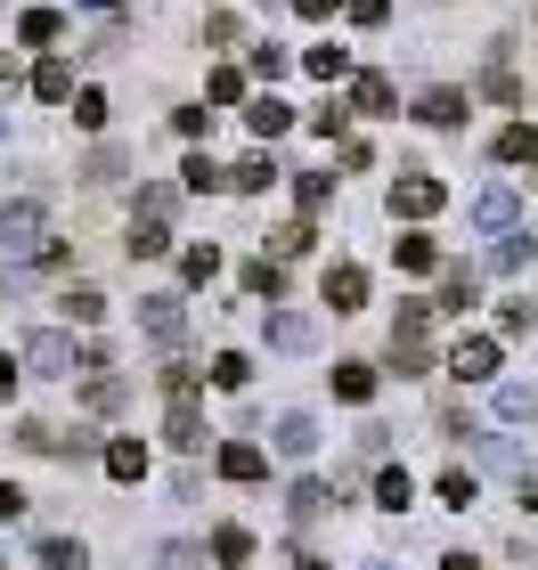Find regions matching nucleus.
Returning a JSON list of instances; mask_svg holds the SVG:
<instances>
[{"instance_id": "obj_34", "label": "nucleus", "mask_w": 538, "mask_h": 570, "mask_svg": "<svg viewBox=\"0 0 538 570\" xmlns=\"http://www.w3.org/2000/svg\"><path fill=\"white\" fill-rule=\"evenodd\" d=\"M74 122H82V131H107V90H74Z\"/></svg>"}, {"instance_id": "obj_44", "label": "nucleus", "mask_w": 538, "mask_h": 570, "mask_svg": "<svg viewBox=\"0 0 538 570\" xmlns=\"http://www.w3.org/2000/svg\"><path fill=\"white\" fill-rule=\"evenodd\" d=\"M311 237H319V228H311V220H294V228H277V253L294 262V253H311Z\"/></svg>"}, {"instance_id": "obj_18", "label": "nucleus", "mask_w": 538, "mask_h": 570, "mask_svg": "<svg viewBox=\"0 0 538 570\" xmlns=\"http://www.w3.org/2000/svg\"><path fill=\"white\" fill-rule=\"evenodd\" d=\"M375 505H383V513H408V505H417V481H408V464H383V473H375Z\"/></svg>"}, {"instance_id": "obj_37", "label": "nucleus", "mask_w": 538, "mask_h": 570, "mask_svg": "<svg viewBox=\"0 0 538 570\" xmlns=\"http://www.w3.org/2000/svg\"><path fill=\"white\" fill-rule=\"evenodd\" d=\"M245 375H253V367H245L237 351H221V358H213V383H221V392H245Z\"/></svg>"}, {"instance_id": "obj_6", "label": "nucleus", "mask_w": 538, "mask_h": 570, "mask_svg": "<svg viewBox=\"0 0 538 570\" xmlns=\"http://www.w3.org/2000/svg\"><path fill=\"white\" fill-rule=\"evenodd\" d=\"M466 220L481 228V237H506V228H515V220H522V196H515V188H506V179H490V188H481V196L466 204Z\"/></svg>"}, {"instance_id": "obj_50", "label": "nucleus", "mask_w": 538, "mask_h": 570, "mask_svg": "<svg viewBox=\"0 0 538 570\" xmlns=\"http://www.w3.org/2000/svg\"><path fill=\"white\" fill-rule=\"evenodd\" d=\"M17 375H25V351H17V358H9V351H0V400H9V392H17Z\"/></svg>"}, {"instance_id": "obj_17", "label": "nucleus", "mask_w": 538, "mask_h": 570, "mask_svg": "<svg viewBox=\"0 0 538 570\" xmlns=\"http://www.w3.org/2000/svg\"><path fill=\"white\" fill-rule=\"evenodd\" d=\"M245 131H253V139L294 131V107H286V98H253V107H245Z\"/></svg>"}, {"instance_id": "obj_28", "label": "nucleus", "mask_w": 538, "mask_h": 570, "mask_svg": "<svg viewBox=\"0 0 538 570\" xmlns=\"http://www.w3.org/2000/svg\"><path fill=\"white\" fill-rule=\"evenodd\" d=\"M302 66H311L319 82H343V73H351V49H343V41H319V49H311Z\"/></svg>"}, {"instance_id": "obj_54", "label": "nucleus", "mask_w": 538, "mask_h": 570, "mask_svg": "<svg viewBox=\"0 0 538 570\" xmlns=\"http://www.w3.org/2000/svg\"><path fill=\"white\" fill-rule=\"evenodd\" d=\"M441 570H481V562L473 554H441Z\"/></svg>"}, {"instance_id": "obj_55", "label": "nucleus", "mask_w": 538, "mask_h": 570, "mask_svg": "<svg viewBox=\"0 0 538 570\" xmlns=\"http://www.w3.org/2000/svg\"><path fill=\"white\" fill-rule=\"evenodd\" d=\"M302 570H335V562H302Z\"/></svg>"}, {"instance_id": "obj_15", "label": "nucleus", "mask_w": 538, "mask_h": 570, "mask_svg": "<svg viewBox=\"0 0 538 570\" xmlns=\"http://www.w3.org/2000/svg\"><path fill=\"white\" fill-rule=\"evenodd\" d=\"M17 41H25V49H58V41H66V17H58V9H25V17H17Z\"/></svg>"}, {"instance_id": "obj_52", "label": "nucleus", "mask_w": 538, "mask_h": 570, "mask_svg": "<svg viewBox=\"0 0 538 570\" xmlns=\"http://www.w3.org/2000/svg\"><path fill=\"white\" fill-rule=\"evenodd\" d=\"M522 505L538 513V464H522Z\"/></svg>"}, {"instance_id": "obj_9", "label": "nucleus", "mask_w": 538, "mask_h": 570, "mask_svg": "<svg viewBox=\"0 0 538 570\" xmlns=\"http://www.w3.org/2000/svg\"><path fill=\"white\" fill-rule=\"evenodd\" d=\"M319 294H326V309H343V318H351V309H368V269H359V262H335V269L319 277Z\"/></svg>"}, {"instance_id": "obj_2", "label": "nucleus", "mask_w": 538, "mask_h": 570, "mask_svg": "<svg viewBox=\"0 0 538 570\" xmlns=\"http://www.w3.org/2000/svg\"><path fill=\"white\" fill-rule=\"evenodd\" d=\"M90 367V351L74 343L66 326H41V334H25V375H49V383H74Z\"/></svg>"}, {"instance_id": "obj_48", "label": "nucleus", "mask_w": 538, "mask_h": 570, "mask_svg": "<svg viewBox=\"0 0 538 570\" xmlns=\"http://www.w3.org/2000/svg\"><path fill=\"white\" fill-rule=\"evenodd\" d=\"M351 115H359V107H319V115H311V131H319V139H335Z\"/></svg>"}, {"instance_id": "obj_29", "label": "nucleus", "mask_w": 538, "mask_h": 570, "mask_svg": "<svg viewBox=\"0 0 538 570\" xmlns=\"http://www.w3.org/2000/svg\"><path fill=\"white\" fill-rule=\"evenodd\" d=\"M392 253H400V269H408V277H424V269H441V245H432V237H400Z\"/></svg>"}, {"instance_id": "obj_31", "label": "nucleus", "mask_w": 538, "mask_h": 570, "mask_svg": "<svg viewBox=\"0 0 538 570\" xmlns=\"http://www.w3.org/2000/svg\"><path fill=\"white\" fill-rule=\"evenodd\" d=\"M294 196H302V213H326V204H335V171H302Z\"/></svg>"}, {"instance_id": "obj_41", "label": "nucleus", "mask_w": 538, "mask_h": 570, "mask_svg": "<svg viewBox=\"0 0 538 570\" xmlns=\"http://www.w3.org/2000/svg\"><path fill=\"white\" fill-rule=\"evenodd\" d=\"M498 334H506V343H522V334H530V302H506L498 309Z\"/></svg>"}, {"instance_id": "obj_49", "label": "nucleus", "mask_w": 538, "mask_h": 570, "mask_svg": "<svg viewBox=\"0 0 538 570\" xmlns=\"http://www.w3.org/2000/svg\"><path fill=\"white\" fill-rule=\"evenodd\" d=\"M245 294H270V302H277V262H253V269H245Z\"/></svg>"}, {"instance_id": "obj_3", "label": "nucleus", "mask_w": 538, "mask_h": 570, "mask_svg": "<svg viewBox=\"0 0 538 570\" xmlns=\"http://www.w3.org/2000/svg\"><path fill=\"white\" fill-rule=\"evenodd\" d=\"M41 228H49V204L41 196H9V204H0V253H33Z\"/></svg>"}, {"instance_id": "obj_30", "label": "nucleus", "mask_w": 538, "mask_h": 570, "mask_svg": "<svg viewBox=\"0 0 538 570\" xmlns=\"http://www.w3.org/2000/svg\"><path fill=\"white\" fill-rule=\"evenodd\" d=\"M33 562H49V570H82L90 554H82V538H41V547H33Z\"/></svg>"}, {"instance_id": "obj_14", "label": "nucleus", "mask_w": 538, "mask_h": 570, "mask_svg": "<svg viewBox=\"0 0 538 570\" xmlns=\"http://www.w3.org/2000/svg\"><path fill=\"white\" fill-rule=\"evenodd\" d=\"M351 107H359V115H400L392 73H359V82H351Z\"/></svg>"}, {"instance_id": "obj_12", "label": "nucleus", "mask_w": 538, "mask_h": 570, "mask_svg": "<svg viewBox=\"0 0 538 570\" xmlns=\"http://www.w3.org/2000/svg\"><path fill=\"white\" fill-rule=\"evenodd\" d=\"M164 440H172V449H196V440H204V407H196V392H172V416H164Z\"/></svg>"}, {"instance_id": "obj_35", "label": "nucleus", "mask_w": 538, "mask_h": 570, "mask_svg": "<svg viewBox=\"0 0 538 570\" xmlns=\"http://www.w3.org/2000/svg\"><path fill=\"white\" fill-rule=\"evenodd\" d=\"M530 407H538V400H530V383H498V416H506V424H522Z\"/></svg>"}, {"instance_id": "obj_56", "label": "nucleus", "mask_w": 538, "mask_h": 570, "mask_svg": "<svg viewBox=\"0 0 538 570\" xmlns=\"http://www.w3.org/2000/svg\"><path fill=\"white\" fill-rule=\"evenodd\" d=\"M375 570H392V562H375Z\"/></svg>"}, {"instance_id": "obj_47", "label": "nucleus", "mask_w": 538, "mask_h": 570, "mask_svg": "<svg viewBox=\"0 0 538 570\" xmlns=\"http://www.w3.org/2000/svg\"><path fill=\"white\" fill-rule=\"evenodd\" d=\"M156 562H164V570H204V547H179V538H172Z\"/></svg>"}, {"instance_id": "obj_19", "label": "nucleus", "mask_w": 538, "mask_h": 570, "mask_svg": "<svg viewBox=\"0 0 538 570\" xmlns=\"http://www.w3.org/2000/svg\"><path fill=\"white\" fill-rule=\"evenodd\" d=\"M156 253H172V220L139 213V220H131V262H156Z\"/></svg>"}, {"instance_id": "obj_32", "label": "nucleus", "mask_w": 538, "mask_h": 570, "mask_svg": "<svg viewBox=\"0 0 538 570\" xmlns=\"http://www.w3.org/2000/svg\"><path fill=\"white\" fill-rule=\"evenodd\" d=\"M213 562H253V530L221 522V530H213Z\"/></svg>"}, {"instance_id": "obj_36", "label": "nucleus", "mask_w": 538, "mask_h": 570, "mask_svg": "<svg viewBox=\"0 0 538 570\" xmlns=\"http://www.w3.org/2000/svg\"><path fill=\"white\" fill-rule=\"evenodd\" d=\"M481 498V489H473V473H466V464H457V473H441V505H457V513H466Z\"/></svg>"}, {"instance_id": "obj_8", "label": "nucleus", "mask_w": 538, "mask_h": 570, "mask_svg": "<svg viewBox=\"0 0 538 570\" xmlns=\"http://www.w3.org/2000/svg\"><path fill=\"white\" fill-rule=\"evenodd\" d=\"M270 449L302 464V456H311V449H319V416H311V407H286V416H277V424H270Z\"/></svg>"}, {"instance_id": "obj_53", "label": "nucleus", "mask_w": 538, "mask_h": 570, "mask_svg": "<svg viewBox=\"0 0 538 570\" xmlns=\"http://www.w3.org/2000/svg\"><path fill=\"white\" fill-rule=\"evenodd\" d=\"M294 9H302V17H335L343 0H294Z\"/></svg>"}, {"instance_id": "obj_39", "label": "nucleus", "mask_w": 538, "mask_h": 570, "mask_svg": "<svg viewBox=\"0 0 538 570\" xmlns=\"http://www.w3.org/2000/svg\"><path fill=\"white\" fill-rule=\"evenodd\" d=\"M237 98H245V73L221 66V73H213V107H237Z\"/></svg>"}, {"instance_id": "obj_27", "label": "nucleus", "mask_w": 538, "mask_h": 570, "mask_svg": "<svg viewBox=\"0 0 538 570\" xmlns=\"http://www.w3.org/2000/svg\"><path fill=\"white\" fill-rule=\"evenodd\" d=\"M326 498H335V489H326V481H294L286 513H294V522H319V513H326Z\"/></svg>"}, {"instance_id": "obj_51", "label": "nucleus", "mask_w": 538, "mask_h": 570, "mask_svg": "<svg viewBox=\"0 0 538 570\" xmlns=\"http://www.w3.org/2000/svg\"><path fill=\"white\" fill-rule=\"evenodd\" d=\"M17 513H25V489H17V481H0V522H17Z\"/></svg>"}, {"instance_id": "obj_11", "label": "nucleus", "mask_w": 538, "mask_h": 570, "mask_svg": "<svg viewBox=\"0 0 538 570\" xmlns=\"http://www.w3.org/2000/svg\"><path fill=\"white\" fill-rule=\"evenodd\" d=\"M319 343V318H302V309H270V351H311Z\"/></svg>"}, {"instance_id": "obj_20", "label": "nucleus", "mask_w": 538, "mask_h": 570, "mask_svg": "<svg viewBox=\"0 0 538 570\" xmlns=\"http://www.w3.org/2000/svg\"><path fill=\"white\" fill-rule=\"evenodd\" d=\"M490 155H498V164H538V131H530V122H506V131L490 139Z\"/></svg>"}, {"instance_id": "obj_45", "label": "nucleus", "mask_w": 538, "mask_h": 570, "mask_svg": "<svg viewBox=\"0 0 538 570\" xmlns=\"http://www.w3.org/2000/svg\"><path fill=\"white\" fill-rule=\"evenodd\" d=\"M172 122H179V139H204V131H213V107H179Z\"/></svg>"}, {"instance_id": "obj_24", "label": "nucleus", "mask_w": 538, "mask_h": 570, "mask_svg": "<svg viewBox=\"0 0 538 570\" xmlns=\"http://www.w3.org/2000/svg\"><path fill=\"white\" fill-rule=\"evenodd\" d=\"M107 473L115 481H147V449L139 440H107Z\"/></svg>"}, {"instance_id": "obj_7", "label": "nucleus", "mask_w": 538, "mask_h": 570, "mask_svg": "<svg viewBox=\"0 0 538 570\" xmlns=\"http://www.w3.org/2000/svg\"><path fill=\"white\" fill-rule=\"evenodd\" d=\"M408 115H417V122H424V131H457V122H466V115H473V98L441 82V90H424V98H417V107H408Z\"/></svg>"}, {"instance_id": "obj_40", "label": "nucleus", "mask_w": 538, "mask_h": 570, "mask_svg": "<svg viewBox=\"0 0 538 570\" xmlns=\"http://www.w3.org/2000/svg\"><path fill=\"white\" fill-rule=\"evenodd\" d=\"M123 171H131V155H123V147H98L90 155V179H123Z\"/></svg>"}, {"instance_id": "obj_33", "label": "nucleus", "mask_w": 538, "mask_h": 570, "mask_svg": "<svg viewBox=\"0 0 538 570\" xmlns=\"http://www.w3.org/2000/svg\"><path fill=\"white\" fill-rule=\"evenodd\" d=\"M179 277H188V285H213V277H221V253H213V245H188V253H179Z\"/></svg>"}, {"instance_id": "obj_13", "label": "nucleus", "mask_w": 538, "mask_h": 570, "mask_svg": "<svg viewBox=\"0 0 538 570\" xmlns=\"http://www.w3.org/2000/svg\"><path fill=\"white\" fill-rule=\"evenodd\" d=\"M262 473H270L262 440H228V449H221V481H262Z\"/></svg>"}, {"instance_id": "obj_42", "label": "nucleus", "mask_w": 538, "mask_h": 570, "mask_svg": "<svg viewBox=\"0 0 538 570\" xmlns=\"http://www.w3.org/2000/svg\"><path fill=\"white\" fill-rule=\"evenodd\" d=\"M522 253H530V245H522V237H515V228H506V237H498V245H490V269H522Z\"/></svg>"}, {"instance_id": "obj_43", "label": "nucleus", "mask_w": 538, "mask_h": 570, "mask_svg": "<svg viewBox=\"0 0 538 570\" xmlns=\"http://www.w3.org/2000/svg\"><path fill=\"white\" fill-rule=\"evenodd\" d=\"M188 196V188H139V213H156V220H172V204Z\"/></svg>"}, {"instance_id": "obj_23", "label": "nucleus", "mask_w": 538, "mask_h": 570, "mask_svg": "<svg viewBox=\"0 0 538 570\" xmlns=\"http://www.w3.org/2000/svg\"><path fill=\"white\" fill-rule=\"evenodd\" d=\"M270 179H277V164H270V155H245V164H228V188H237V196H262Z\"/></svg>"}, {"instance_id": "obj_46", "label": "nucleus", "mask_w": 538, "mask_h": 570, "mask_svg": "<svg viewBox=\"0 0 538 570\" xmlns=\"http://www.w3.org/2000/svg\"><path fill=\"white\" fill-rule=\"evenodd\" d=\"M343 17L351 24H383V17H392V0H343Z\"/></svg>"}, {"instance_id": "obj_25", "label": "nucleus", "mask_w": 538, "mask_h": 570, "mask_svg": "<svg viewBox=\"0 0 538 570\" xmlns=\"http://www.w3.org/2000/svg\"><path fill=\"white\" fill-rule=\"evenodd\" d=\"M66 318L74 326H98V318H107V294H98V285H66Z\"/></svg>"}, {"instance_id": "obj_26", "label": "nucleus", "mask_w": 538, "mask_h": 570, "mask_svg": "<svg viewBox=\"0 0 538 570\" xmlns=\"http://www.w3.org/2000/svg\"><path fill=\"white\" fill-rule=\"evenodd\" d=\"M481 302V277L473 269H441V309H473Z\"/></svg>"}, {"instance_id": "obj_57", "label": "nucleus", "mask_w": 538, "mask_h": 570, "mask_svg": "<svg viewBox=\"0 0 538 570\" xmlns=\"http://www.w3.org/2000/svg\"><path fill=\"white\" fill-rule=\"evenodd\" d=\"M0 570H9V562H0Z\"/></svg>"}, {"instance_id": "obj_10", "label": "nucleus", "mask_w": 538, "mask_h": 570, "mask_svg": "<svg viewBox=\"0 0 538 570\" xmlns=\"http://www.w3.org/2000/svg\"><path fill=\"white\" fill-rule=\"evenodd\" d=\"M449 375L457 383H490L498 375V343H490V334H466V343L449 351Z\"/></svg>"}, {"instance_id": "obj_21", "label": "nucleus", "mask_w": 538, "mask_h": 570, "mask_svg": "<svg viewBox=\"0 0 538 570\" xmlns=\"http://www.w3.org/2000/svg\"><path fill=\"white\" fill-rule=\"evenodd\" d=\"M335 400L368 407V400H375V367H359V358H335Z\"/></svg>"}, {"instance_id": "obj_1", "label": "nucleus", "mask_w": 538, "mask_h": 570, "mask_svg": "<svg viewBox=\"0 0 538 570\" xmlns=\"http://www.w3.org/2000/svg\"><path fill=\"white\" fill-rule=\"evenodd\" d=\"M432 318H441V302H400V318H392V375H432V367H449V358H432Z\"/></svg>"}, {"instance_id": "obj_22", "label": "nucleus", "mask_w": 538, "mask_h": 570, "mask_svg": "<svg viewBox=\"0 0 538 570\" xmlns=\"http://www.w3.org/2000/svg\"><path fill=\"white\" fill-rule=\"evenodd\" d=\"M179 188H188V196H213V188H228V171L213 164V155H188V164H179Z\"/></svg>"}, {"instance_id": "obj_38", "label": "nucleus", "mask_w": 538, "mask_h": 570, "mask_svg": "<svg viewBox=\"0 0 538 570\" xmlns=\"http://www.w3.org/2000/svg\"><path fill=\"white\" fill-rule=\"evenodd\" d=\"M481 90H490V107H515V98H522V82H515V73H506V58L490 66V82H481Z\"/></svg>"}, {"instance_id": "obj_16", "label": "nucleus", "mask_w": 538, "mask_h": 570, "mask_svg": "<svg viewBox=\"0 0 538 570\" xmlns=\"http://www.w3.org/2000/svg\"><path fill=\"white\" fill-rule=\"evenodd\" d=\"M33 98H41V107H66V98H74V66L66 58H41L33 66Z\"/></svg>"}, {"instance_id": "obj_5", "label": "nucleus", "mask_w": 538, "mask_h": 570, "mask_svg": "<svg viewBox=\"0 0 538 570\" xmlns=\"http://www.w3.org/2000/svg\"><path fill=\"white\" fill-rule=\"evenodd\" d=\"M139 334H147V343H164V351H179V334H188V302H179V294H139Z\"/></svg>"}, {"instance_id": "obj_4", "label": "nucleus", "mask_w": 538, "mask_h": 570, "mask_svg": "<svg viewBox=\"0 0 538 570\" xmlns=\"http://www.w3.org/2000/svg\"><path fill=\"white\" fill-rule=\"evenodd\" d=\"M441 204H449V188H441L432 171H400V179H392V220H432Z\"/></svg>"}]
</instances>
